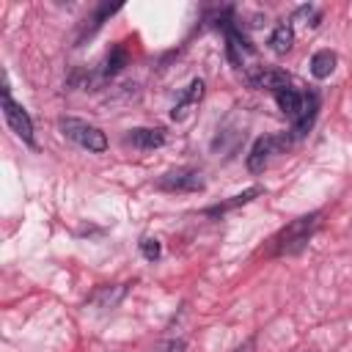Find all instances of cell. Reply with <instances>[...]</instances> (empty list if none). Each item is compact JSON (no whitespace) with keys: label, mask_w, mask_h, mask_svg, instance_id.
Instances as JSON below:
<instances>
[{"label":"cell","mask_w":352,"mask_h":352,"mask_svg":"<svg viewBox=\"0 0 352 352\" xmlns=\"http://www.w3.org/2000/svg\"><path fill=\"white\" fill-rule=\"evenodd\" d=\"M316 113H319V96H316L314 91L302 94V110H300V116L292 121V138H302V135L314 126Z\"/></svg>","instance_id":"8"},{"label":"cell","mask_w":352,"mask_h":352,"mask_svg":"<svg viewBox=\"0 0 352 352\" xmlns=\"http://www.w3.org/2000/svg\"><path fill=\"white\" fill-rule=\"evenodd\" d=\"M124 140L135 148H160L165 143V129H160V126H135V129L126 132Z\"/></svg>","instance_id":"9"},{"label":"cell","mask_w":352,"mask_h":352,"mask_svg":"<svg viewBox=\"0 0 352 352\" xmlns=\"http://www.w3.org/2000/svg\"><path fill=\"white\" fill-rule=\"evenodd\" d=\"M316 226H319V212H311V214L297 217L294 223H289V226L278 234V239H275V253H278V256L300 253V250L308 245V239L314 236Z\"/></svg>","instance_id":"1"},{"label":"cell","mask_w":352,"mask_h":352,"mask_svg":"<svg viewBox=\"0 0 352 352\" xmlns=\"http://www.w3.org/2000/svg\"><path fill=\"white\" fill-rule=\"evenodd\" d=\"M245 82L250 88H261V91H272V94H278V91L292 85L286 72L270 69V66H250V69H245Z\"/></svg>","instance_id":"5"},{"label":"cell","mask_w":352,"mask_h":352,"mask_svg":"<svg viewBox=\"0 0 352 352\" xmlns=\"http://www.w3.org/2000/svg\"><path fill=\"white\" fill-rule=\"evenodd\" d=\"M204 80H192L184 91H182V96L176 99V104H173V110H170V118L173 121H184L190 113H192V107L201 102V96H204Z\"/></svg>","instance_id":"7"},{"label":"cell","mask_w":352,"mask_h":352,"mask_svg":"<svg viewBox=\"0 0 352 352\" xmlns=\"http://www.w3.org/2000/svg\"><path fill=\"white\" fill-rule=\"evenodd\" d=\"M116 11H118V6H99V8H96V14L88 19V25L82 28L80 38H82V36H91V33H96V30L102 28V22H104V19H110Z\"/></svg>","instance_id":"15"},{"label":"cell","mask_w":352,"mask_h":352,"mask_svg":"<svg viewBox=\"0 0 352 352\" xmlns=\"http://www.w3.org/2000/svg\"><path fill=\"white\" fill-rule=\"evenodd\" d=\"M292 44H294V25L292 22L275 25L272 33H270V50L278 52V55H283V52L292 50Z\"/></svg>","instance_id":"11"},{"label":"cell","mask_w":352,"mask_h":352,"mask_svg":"<svg viewBox=\"0 0 352 352\" xmlns=\"http://www.w3.org/2000/svg\"><path fill=\"white\" fill-rule=\"evenodd\" d=\"M289 143H292V135H286V132L258 138V140L253 143L250 154H248V170H250V173H261V170L270 165V160H272L275 154H280L283 148H289Z\"/></svg>","instance_id":"4"},{"label":"cell","mask_w":352,"mask_h":352,"mask_svg":"<svg viewBox=\"0 0 352 352\" xmlns=\"http://www.w3.org/2000/svg\"><path fill=\"white\" fill-rule=\"evenodd\" d=\"M250 349H253V338H250V341H245L242 346H236V349H231V352H250Z\"/></svg>","instance_id":"20"},{"label":"cell","mask_w":352,"mask_h":352,"mask_svg":"<svg viewBox=\"0 0 352 352\" xmlns=\"http://www.w3.org/2000/svg\"><path fill=\"white\" fill-rule=\"evenodd\" d=\"M124 292H126L124 286H116V289L102 286V289H99V292L91 297V302H94V305H99V308H113V305H116V302L124 297Z\"/></svg>","instance_id":"14"},{"label":"cell","mask_w":352,"mask_h":352,"mask_svg":"<svg viewBox=\"0 0 352 352\" xmlns=\"http://www.w3.org/2000/svg\"><path fill=\"white\" fill-rule=\"evenodd\" d=\"M275 102H278V107L283 110V116H289L292 121H294V118L300 116V110H302V94L294 91L292 85L283 88V91H278V94H275Z\"/></svg>","instance_id":"12"},{"label":"cell","mask_w":352,"mask_h":352,"mask_svg":"<svg viewBox=\"0 0 352 352\" xmlns=\"http://www.w3.org/2000/svg\"><path fill=\"white\" fill-rule=\"evenodd\" d=\"M256 195H261V187H248L245 192H236V195H231L228 201H220V204H214V206H206L204 214H206V217H220V214H226V212H231V209H236V206L250 204Z\"/></svg>","instance_id":"10"},{"label":"cell","mask_w":352,"mask_h":352,"mask_svg":"<svg viewBox=\"0 0 352 352\" xmlns=\"http://www.w3.org/2000/svg\"><path fill=\"white\" fill-rule=\"evenodd\" d=\"M126 63V50L124 47H116L110 55H107V60H104V69H102V77H113L121 66Z\"/></svg>","instance_id":"16"},{"label":"cell","mask_w":352,"mask_h":352,"mask_svg":"<svg viewBox=\"0 0 352 352\" xmlns=\"http://www.w3.org/2000/svg\"><path fill=\"white\" fill-rule=\"evenodd\" d=\"M184 349H187L184 338H173V341H162V344L154 346L151 352H184Z\"/></svg>","instance_id":"19"},{"label":"cell","mask_w":352,"mask_h":352,"mask_svg":"<svg viewBox=\"0 0 352 352\" xmlns=\"http://www.w3.org/2000/svg\"><path fill=\"white\" fill-rule=\"evenodd\" d=\"M140 253H143V258H148V261L160 258V253H162L160 239H154V236H143V239H140Z\"/></svg>","instance_id":"18"},{"label":"cell","mask_w":352,"mask_h":352,"mask_svg":"<svg viewBox=\"0 0 352 352\" xmlns=\"http://www.w3.org/2000/svg\"><path fill=\"white\" fill-rule=\"evenodd\" d=\"M58 126H60V132H63L69 140H74L77 146H82V148H88V151H94V154H102V151L107 148L104 132H102L99 126L82 121V118H72V116H69V118H60Z\"/></svg>","instance_id":"2"},{"label":"cell","mask_w":352,"mask_h":352,"mask_svg":"<svg viewBox=\"0 0 352 352\" xmlns=\"http://www.w3.org/2000/svg\"><path fill=\"white\" fill-rule=\"evenodd\" d=\"M3 116H6V124L11 126V132L28 143V146H36V138H33V121L28 116V110L11 99V88H8V77L3 72Z\"/></svg>","instance_id":"3"},{"label":"cell","mask_w":352,"mask_h":352,"mask_svg":"<svg viewBox=\"0 0 352 352\" xmlns=\"http://www.w3.org/2000/svg\"><path fill=\"white\" fill-rule=\"evenodd\" d=\"M336 52H330V50H319V52H314V58H311V74L316 77V80H324V77H330L333 74V69H336Z\"/></svg>","instance_id":"13"},{"label":"cell","mask_w":352,"mask_h":352,"mask_svg":"<svg viewBox=\"0 0 352 352\" xmlns=\"http://www.w3.org/2000/svg\"><path fill=\"white\" fill-rule=\"evenodd\" d=\"M292 22H305V25H311V28H316V25L322 22V11H319L316 6H300V8L294 11V16H292Z\"/></svg>","instance_id":"17"},{"label":"cell","mask_w":352,"mask_h":352,"mask_svg":"<svg viewBox=\"0 0 352 352\" xmlns=\"http://www.w3.org/2000/svg\"><path fill=\"white\" fill-rule=\"evenodd\" d=\"M160 190H170V192H195V190H204V179L198 170H190V168H182V170H170L165 173L160 182H157Z\"/></svg>","instance_id":"6"}]
</instances>
